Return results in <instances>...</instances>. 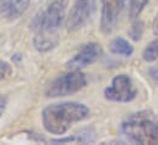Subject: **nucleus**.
<instances>
[{
	"mask_svg": "<svg viewBox=\"0 0 158 145\" xmlns=\"http://www.w3.org/2000/svg\"><path fill=\"white\" fill-rule=\"evenodd\" d=\"M88 115V108L80 103L66 101L52 104L42 111V123L48 133L64 135L73 124L86 120Z\"/></svg>",
	"mask_w": 158,
	"mask_h": 145,
	"instance_id": "f257e3e1",
	"label": "nucleus"
},
{
	"mask_svg": "<svg viewBox=\"0 0 158 145\" xmlns=\"http://www.w3.org/2000/svg\"><path fill=\"white\" fill-rule=\"evenodd\" d=\"M123 134L136 144H158V121L150 112H137L121 123Z\"/></svg>",
	"mask_w": 158,
	"mask_h": 145,
	"instance_id": "f03ea898",
	"label": "nucleus"
},
{
	"mask_svg": "<svg viewBox=\"0 0 158 145\" xmlns=\"http://www.w3.org/2000/svg\"><path fill=\"white\" fill-rule=\"evenodd\" d=\"M69 0H47L31 22L32 29L37 32H58L66 18Z\"/></svg>",
	"mask_w": 158,
	"mask_h": 145,
	"instance_id": "7ed1b4c3",
	"label": "nucleus"
},
{
	"mask_svg": "<svg viewBox=\"0 0 158 145\" xmlns=\"http://www.w3.org/2000/svg\"><path fill=\"white\" fill-rule=\"evenodd\" d=\"M87 84V78L85 73L80 70H70L69 72L58 76L47 88L48 98H63L73 95L83 89Z\"/></svg>",
	"mask_w": 158,
	"mask_h": 145,
	"instance_id": "20e7f679",
	"label": "nucleus"
},
{
	"mask_svg": "<svg viewBox=\"0 0 158 145\" xmlns=\"http://www.w3.org/2000/svg\"><path fill=\"white\" fill-rule=\"evenodd\" d=\"M137 95L131 78L127 74H118L112 79L109 87L104 89V98L114 103H130Z\"/></svg>",
	"mask_w": 158,
	"mask_h": 145,
	"instance_id": "39448f33",
	"label": "nucleus"
},
{
	"mask_svg": "<svg viewBox=\"0 0 158 145\" xmlns=\"http://www.w3.org/2000/svg\"><path fill=\"white\" fill-rule=\"evenodd\" d=\"M96 4L93 0H77L70 9L66 18L65 26L69 31H79L91 18L94 12Z\"/></svg>",
	"mask_w": 158,
	"mask_h": 145,
	"instance_id": "423d86ee",
	"label": "nucleus"
},
{
	"mask_svg": "<svg viewBox=\"0 0 158 145\" xmlns=\"http://www.w3.org/2000/svg\"><path fill=\"white\" fill-rule=\"evenodd\" d=\"M103 55V49L101 46V44L98 43H88L86 45H83L80 51L74 55L73 59H70L66 64L68 69L70 70H81L83 67L91 66L93 64H96L101 56Z\"/></svg>",
	"mask_w": 158,
	"mask_h": 145,
	"instance_id": "0eeeda50",
	"label": "nucleus"
},
{
	"mask_svg": "<svg viewBox=\"0 0 158 145\" xmlns=\"http://www.w3.org/2000/svg\"><path fill=\"white\" fill-rule=\"evenodd\" d=\"M102 10H101V31L104 34H109L115 28L118 21L120 4L119 0H101Z\"/></svg>",
	"mask_w": 158,
	"mask_h": 145,
	"instance_id": "6e6552de",
	"label": "nucleus"
},
{
	"mask_svg": "<svg viewBox=\"0 0 158 145\" xmlns=\"http://www.w3.org/2000/svg\"><path fill=\"white\" fill-rule=\"evenodd\" d=\"M30 0H0V17L7 21L21 17L28 9Z\"/></svg>",
	"mask_w": 158,
	"mask_h": 145,
	"instance_id": "1a4fd4ad",
	"label": "nucleus"
},
{
	"mask_svg": "<svg viewBox=\"0 0 158 145\" xmlns=\"http://www.w3.org/2000/svg\"><path fill=\"white\" fill-rule=\"evenodd\" d=\"M59 44L58 32H37L33 38V45L40 53H47Z\"/></svg>",
	"mask_w": 158,
	"mask_h": 145,
	"instance_id": "9d476101",
	"label": "nucleus"
},
{
	"mask_svg": "<svg viewBox=\"0 0 158 145\" xmlns=\"http://www.w3.org/2000/svg\"><path fill=\"white\" fill-rule=\"evenodd\" d=\"M109 50L112 54L124 57H130L134 54V46L121 37H117L110 41Z\"/></svg>",
	"mask_w": 158,
	"mask_h": 145,
	"instance_id": "9b49d317",
	"label": "nucleus"
},
{
	"mask_svg": "<svg viewBox=\"0 0 158 145\" xmlns=\"http://www.w3.org/2000/svg\"><path fill=\"white\" fill-rule=\"evenodd\" d=\"M142 59L146 62H153L158 59V38L148 43L143 51H142Z\"/></svg>",
	"mask_w": 158,
	"mask_h": 145,
	"instance_id": "f8f14e48",
	"label": "nucleus"
},
{
	"mask_svg": "<svg viewBox=\"0 0 158 145\" xmlns=\"http://www.w3.org/2000/svg\"><path fill=\"white\" fill-rule=\"evenodd\" d=\"M148 1L150 0H131L130 7H129V16L132 21L139 18V16L143 11V9L146 7Z\"/></svg>",
	"mask_w": 158,
	"mask_h": 145,
	"instance_id": "ddd939ff",
	"label": "nucleus"
},
{
	"mask_svg": "<svg viewBox=\"0 0 158 145\" xmlns=\"http://www.w3.org/2000/svg\"><path fill=\"white\" fill-rule=\"evenodd\" d=\"M143 31H145L143 22L142 21H139V20H135V22L132 23V26L129 29V36L131 37L132 40L139 41L142 38V36H143Z\"/></svg>",
	"mask_w": 158,
	"mask_h": 145,
	"instance_id": "4468645a",
	"label": "nucleus"
},
{
	"mask_svg": "<svg viewBox=\"0 0 158 145\" xmlns=\"http://www.w3.org/2000/svg\"><path fill=\"white\" fill-rule=\"evenodd\" d=\"M11 74H12L11 65L4 60H0V80L7 79Z\"/></svg>",
	"mask_w": 158,
	"mask_h": 145,
	"instance_id": "2eb2a0df",
	"label": "nucleus"
},
{
	"mask_svg": "<svg viewBox=\"0 0 158 145\" xmlns=\"http://www.w3.org/2000/svg\"><path fill=\"white\" fill-rule=\"evenodd\" d=\"M148 73H150V77H151L156 83H158V67H152V69L148 71Z\"/></svg>",
	"mask_w": 158,
	"mask_h": 145,
	"instance_id": "dca6fc26",
	"label": "nucleus"
},
{
	"mask_svg": "<svg viewBox=\"0 0 158 145\" xmlns=\"http://www.w3.org/2000/svg\"><path fill=\"white\" fill-rule=\"evenodd\" d=\"M130 2H131V0H119V4H120V10L123 11V10H129V7H130Z\"/></svg>",
	"mask_w": 158,
	"mask_h": 145,
	"instance_id": "f3484780",
	"label": "nucleus"
},
{
	"mask_svg": "<svg viewBox=\"0 0 158 145\" xmlns=\"http://www.w3.org/2000/svg\"><path fill=\"white\" fill-rule=\"evenodd\" d=\"M152 31H153V34L158 37V12L153 20V23H152Z\"/></svg>",
	"mask_w": 158,
	"mask_h": 145,
	"instance_id": "a211bd4d",
	"label": "nucleus"
}]
</instances>
